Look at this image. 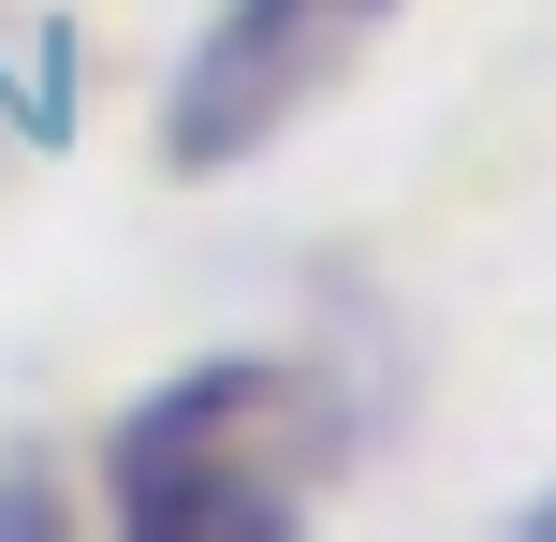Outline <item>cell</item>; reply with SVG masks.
<instances>
[{
	"label": "cell",
	"instance_id": "1",
	"mask_svg": "<svg viewBox=\"0 0 556 542\" xmlns=\"http://www.w3.org/2000/svg\"><path fill=\"white\" fill-rule=\"evenodd\" d=\"M337 411L278 352H220V367L162 381L147 411H117L103 440V514L132 542H293L323 514Z\"/></svg>",
	"mask_w": 556,
	"mask_h": 542
},
{
	"label": "cell",
	"instance_id": "2",
	"mask_svg": "<svg viewBox=\"0 0 556 542\" xmlns=\"http://www.w3.org/2000/svg\"><path fill=\"white\" fill-rule=\"evenodd\" d=\"M381 15L395 0H220L205 45L176 59V103H162L176 176H220V162H250V147H278L366 45H381Z\"/></svg>",
	"mask_w": 556,
	"mask_h": 542
},
{
	"label": "cell",
	"instance_id": "3",
	"mask_svg": "<svg viewBox=\"0 0 556 542\" xmlns=\"http://www.w3.org/2000/svg\"><path fill=\"white\" fill-rule=\"evenodd\" d=\"M0 528H59V499L45 484H0Z\"/></svg>",
	"mask_w": 556,
	"mask_h": 542
},
{
	"label": "cell",
	"instance_id": "4",
	"mask_svg": "<svg viewBox=\"0 0 556 542\" xmlns=\"http://www.w3.org/2000/svg\"><path fill=\"white\" fill-rule=\"evenodd\" d=\"M528 542H556V499H528Z\"/></svg>",
	"mask_w": 556,
	"mask_h": 542
}]
</instances>
